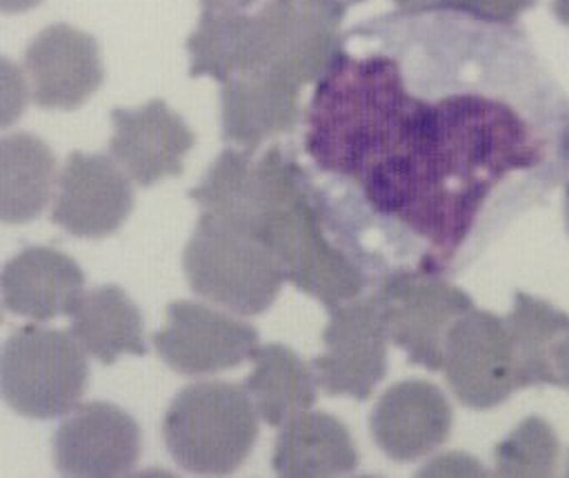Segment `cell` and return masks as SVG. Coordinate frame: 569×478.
Wrapping results in <instances>:
<instances>
[{
    "label": "cell",
    "mask_w": 569,
    "mask_h": 478,
    "mask_svg": "<svg viewBox=\"0 0 569 478\" xmlns=\"http://www.w3.org/2000/svg\"><path fill=\"white\" fill-rule=\"evenodd\" d=\"M133 209L129 173L104 153H69L51 209V222L71 236L104 238Z\"/></svg>",
    "instance_id": "cell-11"
},
{
    "label": "cell",
    "mask_w": 569,
    "mask_h": 478,
    "mask_svg": "<svg viewBox=\"0 0 569 478\" xmlns=\"http://www.w3.org/2000/svg\"><path fill=\"white\" fill-rule=\"evenodd\" d=\"M31 96L42 109L80 107L104 78L93 36L58 22L42 29L24 51Z\"/></svg>",
    "instance_id": "cell-13"
},
{
    "label": "cell",
    "mask_w": 569,
    "mask_h": 478,
    "mask_svg": "<svg viewBox=\"0 0 569 478\" xmlns=\"http://www.w3.org/2000/svg\"><path fill=\"white\" fill-rule=\"evenodd\" d=\"M551 367L556 385L569 389V325L551 345Z\"/></svg>",
    "instance_id": "cell-29"
},
{
    "label": "cell",
    "mask_w": 569,
    "mask_h": 478,
    "mask_svg": "<svg viewBox=\"0 0 569 478\" xmlns=\"http://www.w3.org/2000/svg\"><path fill=\"white\" fill-rule=\"evenodd\" d=\"M342 2H347V4H351V2H362V0H342Z\"/></svg>",
    "instance_id": "cell-36"
},
{
    "label": "cell",
    "mask_w": 569,
    "mask_h": 478,
    "mask_svg": "<svg viewBox=\"0 0 569 478\" xmlns=\"http://www.w3.org/2000/svg\"><path fill=\"white\" fill-rule=\"evenodd\" d=\"M271 465L287 478L342 476L356 469L358 451L338 418L307 409L280 427Z\"/></svg>",
    "instance_id": "cell-18"
},
{
    "label": "cell",
    "mask_w": 569,
    "mask_h": 478,
    "mask_svg": "<svg viewBox=\"0 0 569 478\" xmlns=\"http://www.w3.org/2000/svg\"><path fill=\"white\" fill-rule=\"evenodd\" d=\"M253 371L242 387L251 396L258 416L271 425L282 427L293 416L307 411L316 400V376L309 367L284 345L271 342L251 353Z\"/></svg>",
    "instance_id": "cell-21"
},
{
    "label": "cell",
    "mask_w": 569,
    "mask_h": 478,
    "mask_svg": "<svg viewBox=\"0 0 569 478\" xmlns=\"http://www.w3.org/2000/svg\"><path fill=\"white\" fill-rule=\"evenodd\" d=\"M536 2L538 0H453L449 11L491 24H513L516 18Z\"/></svg>",
    "instance_id": "cell-26"
},
{
    "label": "cell",
    "mask_w": 569,
    "mask_h": 478,
    "mask_svg": "<svg viewBox=\"0 0 569 478\" xmlns=\"http://www.w3.org/2000/svg\"><path fill=\"white\" fill-rule=\"evenodd\" d=\"M387 336L411 365L442 369V349L449 327L473 309L469 293L422 269L391 271L373 293Z\"/></svg>",
    "instance_id": "cell-6"
},
{
    "label": "cell",
    "mask_w": 569,
    "mask_h": 478,
    "mask_svg": "<svg viewBox=\"0 0 569 478\" xmlns=\"http://www.w3.org/2000/svg\"><path fill=\"white\" fill-rule=\"evenodd\" d=\"M551 11L558 18V22L569 27V0H553L551 2Z\"/></svg>",
    "instance_id": "cell-33"
},
{
    "label": "cell",
    "mask_w": 569,
    "mask_h": 478,
    "mask_svg": "<svg viewBox=\"0 0 569 478\" xmlns=\"http://www.w3.org/2000/svg\"><path fill=\"white\" fill-rule=\"evenodd\" d=\"M316 80L305 153L345 225L393 231L440 273L480 231L540 200L567 169L569 102L511 24L402 11L356 29Z\"/></svg>",
    "instance_id": "cell-1"
},
{
    "label": "cell",
    "mask_w": 569,
    "mask_h": 478,
    "mask_svg": "<svg viewBox=\"0 0 569 478\" xmlns=\"http://www.w3.org/2000/svg\"><path fill=\"white\" fill-rule=\"evenodd\" d=\"M182 267L193 293L240 316L269 309L287 280L262 240L209 213H200Z\"/></svg>",
    "instance_id": "cell-4"
},
{
    "label": "cell",
    "mask_w": 569,
    "mask_h": 478,
    "mask_svg": "<svg viewBox=\"0 0 569 478\" xmlns=\"http://www.w3.org/2000/svg\"><path fill=\"white\" fill-rule=\"evenodd\" d=\"M565 225H567V231H569V185H567V191H565Z\"/></svg>",
    "instance_id": "cell-34"
},
{
    "label": "cell",
    "mask_w": 569,
    "mask_h": 478,
    "mask_svg": "<svg viewBox=\"0 0 569 478\" xmlns=\"http://www.w3.org/2000/svg\"><path fill=\"white\" fill-rule=\"evenodd\" d=\"M140 456V427L118 405H78L56 429L53 458L64 476L111 478L133 469Z\"/></svg>",
    "instance_id": "cell-12"
},
{
    "label": "cell",
    "mask_w": 569,
    "mask_h": 478,
    "mask_svg": "<svg viewBox=\"0 0 569 478\" xmlns=\"http://www.w3.org/2000/svg\"><path fill=\"white\" fill-rule=\"evenodd\" d=\"M111 122L109 153L140 187L182 173V158L196 136L167 102L149 100L138 109H113Z\"/></svg>",
    "instance_id": "cell-14"
},
{
    "label": "cell",
    "mask_w": 569,
    "mask_h": 478,
    "mask_svg": "<svg viewBox=\"0 0 569 478\" xmlns=\"http://www.w3.org/2000/svg\"><path fill=\"white\" fill-rule=\"evenodd\" d=\"M258 338L249 322L202 302L176 300L167 307V327L153 333V347L173 371L207 376L251 358Z\"/></svg>",
    "instance_id": "cell-10"
},
{
    "label": "cell",
    "mask_w": 569,
    "mask_h": 478,
    "mask_svg": "<svg viewBox=\"0 0 569 478\" xmlns=\"http://www.w3.org/2000/svg\"><path fill=\"white\" fill-rule=\"evenodd\" d=\"M56 160L47 142L18 131L0 140V218L7 225L33 220L49 202Z\"/></svg>",
    "instance_id": "cell-20"
},
{
    "label": "cell",
    "mask_w": 569,
    "mask_h": 478,
    "mask_svg": "<svg viewBox=\"0 0 569 478\" xmlns=\"http://www.w3.org/2000/svg\"><path fill=\"white\" fill-rule=\"evenodd\" d=\"M189 198L202 209V213L244 229L258 238L262 191L251 153L231 147L224 149L211 162L202 182L189 189Z\"/></svg>",
    "instance_id": "cell-23"
},
{
    "label": "cell",
    "mask_w": 569,
    "mask_h": 478,
    "mask_svg": "<svg viewBox=\"0 0 569 478\" xmlns=\"http://www.w3.org/2000/svg\"><path fill=\"white\" fill-rule=\"evenodd\" d=\"M567 476H569V456H567Z\"/></svg>",
    "instance_id": "cell-37"
},
{
    "label": "cell",
    "mask_w": 569,
    "mask_h": 478,
    "mask_svg": "<svg viewBox=\"0 0 569 478\" xmlns=\"http://www.w3.org/2000/svg\"><path fill=\"white\" fill-rule=\"evenodd\" d=\"M418 474L420 476H427V474L429 476H442V474H447V476H451V474H456V476H478V474H487V471L478 465L476 458H471L467 454H447V456H440V458L431 460V465L422 467Z\"/></svg>",
    "instance_id": "cell-28"
},
{
    "label": "cell",
    "mask_w": 569,
    "mask_h": 478,
    "mask_svg": "<svg viewBox=\"0 0 569 478\" xmlns=\"http://www.w3.org/2000/svg\"><path fill=\"white\" fill-rule=\"evenodd\" d=\"M442 369L456 398L471 409H491L522 389L511 331L491 311L471 309L449 327Z\"/></svg>",
    "instance_id": "cell-8"
},
{
    "label": "cell",
    "mask_w": 569,
    "mask_h": 478,
    "mask_svg": "<svg viewBox=\"0 0 569 478\" xmlns=\"http://www.w3.org/2000/svg\"><path fill=\"white\" fill-rule=\"evenodd\" d=\"M42 0H0V9L4 13H20V11H27L36 4H40Z\"/></svg>",
    "instance_id": "cell-32"
},
{
    "label": "cell",
    "mask_w": 569,
    "mask_h": 478,
    "mask_svg": "<svg viewBox=\"0 0 569 478\" xmlns=\"http://www.w3.org/2000/svg\"><path fill=\"white\" fill-rule=\"evenodd\" d=\"M565 162H567V169H569V122H567V129H565Z\"/></svg>",
    "instance_id": "cell-35"
},
{
    "label": "cell",
    "mask_w": 569,
    "mask_h": 478,
    "mask_svg": "<svg viewBox=\"0 0 569 478\" xmlns=\"http://www.w3.org/2000/svg\"><path fill=\"white\" fill-rule=\"evenodd\" d=\"M189 76L227 82L231 76L260 67L253 16L242 11H202L187 38Z\"/></svg>",
    "instance_id": "cell-22"
},
{
    "label": "cell",
    "mask_w": 569,
    "mask_h": 478,
    "mask_svg": "<svg viewBox=\"0 0 569 478\" xmlns=\"http://www.w3.org/2000/svg\"><path fill=\"white\" fill-rule=\"evenodd\" d=\"M24 80L20 69L13 67L7 58H2V129H7L16 118H20L24 109Z\"/></svg>",
    "instance_id": "cell-27"
},
{
    "label": "cell",
    "mask_w": 569,
    "mask_h": 478,
    "mask_svg": "<svg viewBox=\"0 0 569 478\" xmlns=\"http://www.w3.org/2000/svg\"><path fill=\"white\" fill-rule=\"evenodd\" d=\"M69 331L102 365L116 362L122 353H147L140 309L116 285H102L84 293L71 313Z\"/></svg>",
    "instance_id": "cell-19"
},
{
    "label": "cell",
    "mask_w": 569,
    "mask_h": 478,
    "mask_svg": "<svg viewBox=\"0 0 569 478\" xmlns=\"http://www.w3.org/2000/svg\"><path fill=\"white\" fill-rule=\"evenodd\" d=\"M558 454L560 442L551 425L529 416L496 445V474L505 478H545L553 474Z\"/></svg>",
    "instance_id": "cell-25"
},
{
    "label": "cell",
    "mask_w": 569,
    "mask_h": 478,
    "mask_svg": "<svg viewBox=\"0 0 569 478\" xmlns=\"http://www.w3.org/2000/svg\"><path fill=\"white\" fill-rule=\"evenodd\" d=\"M222 140L253 153L267 138L287 133L300 118V84L269 67L222 82Z\"/></svg>",
    "instance_id": "cell-15"
},
{
    "label": "cell",
    "mask_w": 569,
    "mask_h": 478,
    "mask_svg": "<svg viewBox=\"0 0 569 478\" xmlns=\"http://www.w3.org/2000/svg\"><path fill=\"white\" fill-rule=\"evenodd\" d=\"M345 13L342 0H269L253 16L260 67L298 84L318 80L345 44Z\"/></svg>",
    "instance_id": "cell-7"
},
{
    "label": "cell",
    "mask_w": 569,
    "mask_h": 478,
    "mask_svg": "<svg viewBox=\"0 0 569 478\" xmlns=\"http://www.w3.org/2000/svg\"><path fill=\"white\" fill-rule=\"evenodd\" d=\"M369 422L382 454L407 462L427 456L449 438L453 414L436 385L400 380L382 391Z\"/></svg>",
    "instance_id": "cell-16"
},
{
    "label": "cell",
    "mask_w": 569,
    "mask_h": 478,
    "mask_svg": "<svg viewBox=\"0 0 569 478\" xmlns=\"http://www.w3.org/2000/svg\"><path fill=\"white\" fill-rule=\"evenodd\" d=\"M256 0H200L202 11H244Z\"/></svg>",
    "instance_id": "cell-31"
},
{
    "label": "cell",
    "mask_w": 569,
    "mask_h": 478,
    "mask_svg": "<svg viewBox=\"0 0 569 478\" xmlns=\"http://www.w3.org/2000/svg\"><path fill=\"white\" fill-rule=\"evenodd\" d=\"M505 320L513 338L522 387L556 385L551 345L569 325V316L540 298L518 291Z\"/></svg>",
    "instance_id": "cell-24"
},
{
    "label": "cell",
    "mask_w": 569,
    "mask_h": 478,
    "mask_svg": "<svg viewBox=\"0 0 569 478\" xmlns=\"http://www.w3.org/2000/svg\"><path fill=\"white\" fill-rule=\"evenodd\" d=\"M258 411L244 387L224 380L187 385L171 400L162 438L171 458L191 474H231L258 438Z\"/></svg>",
    "instance_id": "cell-3"
},
{
    "label": "cell",
    "mask_w": 569,
    "mask_h": 478,
    "mask_svg": "<svg viewBox=\"0 0 569 478\" xmlns=\"http://www.w3.org/2000/svg\"><path fill=\"white\" fill-rule=\"evenodd\" d=\"M402 11H449L453 0H393Z\"/></svg>",
    "instance_id": "cell-30"
},
{
    "label": "cell",
    "mask_w": 569,
    "mask_h": 478,
    "mask_svg": "<svg viewBox=\"0 0 569 478\" xmlns=\"http://www.w3.org/2000/svg\"><path fill=\"white\" fill-rule=\"evenodd\" d=\"M84 298V276L73 258L51 247H27L2 269L4 309L31 320L71 316Z\"/></svg>",
    "instance_id": "cell-17"
},
{
    "label": "cell",
    "mask_w": 569,
    "mask_h": 478,
    "mask_svg": "<svg viewBox=\"0 0 569 478\" xmlns=\"http://www.w3.org/2000/svg\"><path fill=\"white\" fill-rule=\"evenodd\" d=\"M71 331L24 325L2 347L0 387L4 402L27 418H56L78 407L89 367Z\"/></svg>",
    "instance_id": "cell-5"
},
{
    "label": "cell",
    "mask_w": 569,
    "mask_h": 478,
    "mask_svg": "<svg viewBox=\"0 0 569 478\" xmlns=\"http://www.w3.org/2000/svg\"><path fill=\"white\" fill-rule=\"evenodd\" d=\"M260 178L258 238L300 291L333 307L360 296L365 276L358 262L327 236L320 191L282 147L273 145L256 162Z\"/></svg>",
    "instance_id": "cell-2"
},
{
    "label": "cell",
    "mask_w": 569,
    "mask_h": 478,
    "mask_svg": "<svg viewBox=\"0 0 569 478\" xmlns=\"http://www.w3.org/2000/svg\"><path fill=\"white\" fill-rule=\"evenodd\" d=\"M329 309L325 351L313 358V376L327 396L367 400L387 374V327L373 296Z\"/></svg>",
    "instance_id": "cell-9"
}]
</instances>
